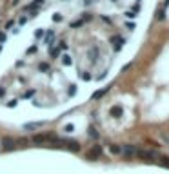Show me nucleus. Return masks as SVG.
<instances>
[{"mask_svg":"<svg viewBox=\"0 0 169 174\" xmlns=\"http://www.w3.org/2000/svg\"><path fill=\"white\" fill-rule=\"evenodd\" d=\"M55 140V134L53 132H46V134H35L31 138V142L35 145H42V143H51Z\"/></svg>","mask_w":169,"mask_h":174,"instance_id":"f257e3e1","label":"nucleus"},{"mask_svg":"<svg viewBox=\"0 0 169 174\" xmlns=\"http://www.w3.org/2000/svg\"><path fill=\"white\" fill-rule=\"evenodd\" d=\"M0 145H2L4 151H13V149H17V140L11 138V136H6V138L0 140Z\"/></svg>","mask_w":169,"mask_h":174,"instance_id":"f03ea898","label":"nucleus"},{"mask_svg":"<svg viewBox=\"0 0 169 174\" xmlns=\"http://www.w3.org/2000/svg\"><path fill=\"white\" fill-rule=\"evenodd\" d=\"M137 156L142 158V160H157V162H158V154H157V152H153V151H142V149H138L137 151Z\"/></svg>","mask_w":169,"mask_h":174,"instance_id":"7ed1b4c3","label":"nucleus"},{"mask_svg":"<svg viewBox=\"0 0 169 174\" xmlns=\"http://www.w3.org/2000/svg\"><path fill=\"white\" fill-rule=\"evenodd\" d=\"M111 44H113V47H115V51H120V49L124 47L126 40H124L122 36H113V38H111Z\"/></svg>","mask_w":169,"mask_h":174,"instance_id":"20e7f679","label":"nucleus"},{"mask_svg":"<svg viewBox=\"0 0 169 174\" xmlns=\"http://www.w3.org/2000/svg\"><path fill=\"white\" fill-rule=\"evenodd\" d=\"M122 154H124L126 158L135 156V154H137V149H135V145H124V147H122Z\"/></svg>","mask_w":169,"mask_h":174,"instance_id":"39448f33","label":"nucleus"},{"mask_svg":"<svg viewBox=\"0 0 169 174\" xmlns=\"http://www.w3.org/2000/svg\"><path fill=\"white\" fill-rule=\"evenodd\" d=\"M100 154H102V147H100V145H95L93 149H91V152L87 154V160H97Z\"/></svg>","mask_w":169,"mask_h":174,"instance_id":"423d86ee","label":"nucleus"},{"mask_svg":"<svg viewBox=\"0 0 169 174\" xmlns=\"http://www.w3.org/2000/svg\"><path fill=\"white\" fill-rule=\"evenodd\" d=\"M46 122H31V123H24L22 129L24 131H29V129H38V127H44Z\"/></svg>","mask_w":169,"mask_h":174,"instance_id":"0eeeda50","label":"nucleus"},{"mask_svg":"<svg viewBox=\"0 0 169 174\" xmlns=\"http://www.w3.org/2000/svg\"><path fill=\"white\" fill-rule=\"evenodd\" d=\"M46 44H47V47H53V44H55V31L53 29L46 33Z\"/></svg>","mask_w":169,"mask_h":174,"instance_id":"6e6552de","label":"nucleus"},{"mask_svg":"<svg viewBox=\"0 0 169 174\" xmlns=\"http://www.w3.org/2000/svg\"><path fill=\"white\" fill-rule=\"evenodd\" d=\"M109 112H111V116H115V118H120V116L124 114V109H122L120 105H113Z\"/></svg>","mask_w":169,"mask_h":174,"instance_id":"1a4fd4ad","label":"nucleus"},{"mask_svg":"<svg viewBox=\"0 0 169 174\" xmlns=\"http://www.w3.org/2000/svg\"><path fill=\"white\" fill-rule=\"evenodd\" d=\"M40 5H44V0H35V2H31L29 5H26L24 11H29V9H35V11H37Z\"/></svg>","mask_w":169,"mask_h":174,"instance_id":"9d476101","label":"nucleus"},{"mask_svg":"<svg viewBox=\"0 0 169 174\" xmlns=\"http://www.w3.org/2000/svg\"><path fill=\"white\" fill-rule=\"evenodd\" d=\"M111 87H104V89H100V91H97V92H93V96H91V100H98V98H102L107 91H109Z\"/></svg>","mask_w":169,"mask_h":174,"instance_id":"9b49d317","label":"nucleus"},{"mask_svg":"<svg viewBox=\"0 0 169 174\" xmlns=\"http://www.w3.org/2000/svg\"><path fill=\"white\" fill-rule=\"evenodd\" d=\"M89 60H91L93 64H95V62L98 60V47H97V45H95L93 49H89Z\"/></svg>","mask_w":169,"mask_h":174,"instance_id":"f8f14e48","label":"nucleus"},{"mask_svg":"<svg viewBox=\"0 0 169 174\" xmlns=\"http://www.w3.org/2000/svg\"><path fill=\"white\" fill-rule=\"evenodd\" d=\"M109 151H111V154H122V147L117 145V143L109 145Z\"/></svg>","mask_w":169,"mask_h":174,"instance_id":"ddd939ff","label":"nucleus"},{"mask_svg":"<svg viewBox=\"0 0 169 174\" xmlns=\"http://www.w3.org/2000/svg\"><path fill=\"white\" fill-rule=\"evenodd\" d=\"M87 134H89V136H91L93 140H98V131H97V129H95V127H93V125L89 127V129H87Z\"/></svg>","mask_w":169,"mask_h":174,"instance_id":"4468645a","label":"nucleus"},{"mask_svg":"<svg viewBox=\"0 0 169 174\" xmlns=\"http://www.w3.org/2000/svg\"><path fill=\"white\" fill-rule=\"evenodd\" d=\"M62 64H64V65H71V64H73L71 56H69V55H62Z\"/></svg>","mask_w":169,"mask_h":174,"instance_id":"2eb2a0df","label":"nucleus"},{"mask_svg":"<svg viewBox=\"0 0 169 174\" xmlns=\"http://www.w3.org/2000/svg\"><path fill=\"white\" fill-rule=\"evenodd\" d=\"M158 162L164 165V167H167V169H169V158L167 156H158Z\"/></svg>","mask_w":169,"mask_h":174,"instance_id":"dca6fc26","label":"nucleus"},{"mask_svg":"<svg viewBox=\"0 0 169 174\" xmlns=\"http://www.w3.org/2000/svg\"><path fill=\"white\" fill-rule=\"evenodd\" d=\"M82 24H84V20H75V22H71V29H77V27H80Z\"/></svg>","mask_w":169,"mask_h":174,"instance_id":"f3484780","label":"nucleus"},{"mask_svg":"<svg viewBox=\"0 0 169 174\" xmlns=\"http://www.w3.org/2000/svg\"><path fill=\"white\" fill-rule=\"evenodd\" d=\"M67 47H69V45H67V42H64V40H60V42H58V49H60V51H66Z\"/></svg>","mask_w":169,"mask_h":174,"instance_id":"a211bd4d","label":"nucleus"},{"mask_svg":"<svg viewBox=\"0 0 169 174\" xmlns=\"http://www.w3.org/2000/svg\"><path fill=\"white\" fill-rule=\"evenodd\" d=\"M28 143H29L28 138H20V140H17V145H22V147H24V145H28Z\"/></svg>","mask_w":169,"mask_h":174,"instance_id":"6ab92c4d","label":"nucleus"},{"mask_svg":"<svg viewBox=\"0 0 169 174\" xmlns=\"http://www.w3.org/2000/svg\"><path fill=\"white\" fill-rule=\"evenodd\" d=\"M164 16H166V9H160L157 13V20H164Z\"/></svg>","mask_w":169,"mask_h":174,"instance_id":"aec40b11","label":"nucleus"},{"mask_svg":"<svg viewBox=\"0 0 169 174\" xmlns=\"http://www.w3.org/2000/svg\"><path fill=\"white\" fill-rule=\"evenodd\" d=\"M38 69H40V71H49V64H46V62H42V64L38 65Z\"/></svg>","mask_w":169,"mask_h":174,"instance_id":"412c9836","label":"nucleus"},{"mask_svg":"<svg viewBox=\"0 0 169 174\" xmlns=\"http://www.w3.org/2000/svg\"><path fill=\"white\" fill-rule=\"evenodd\" d=\"M58 53H60L58 47H51V56H53V58H57V56H58Z\"/></svg>","mask_w":169,"mask_h":174,"instance_id":"4be33fe9","label":"nucleus"},{"mask_svg":"<svg viewBox=\"0 0 169 174\" xmlns=\"http://www.w3.org/2000/svg\"><path fill=\"white\" fill-rule=\"evenodd\" d=\"M82 80H84V82H89V80H91V75H89V73H82Z\"/></svg>","mask_w":169,"mask_h":174,"instance_id":"5701e85b","label":"nucleus"},{"mask_svg":"<svg viewBox=\"0 0 169 174\" xmlns=\"http://www.w3.org/2000/svg\"><path fill=\"white\" fill-rule=\"evenodd\" d=\"M77 92V85H69V96H75Z\"/></svg>","mask_w":169,"mask_h":174,"instance_id":"b1692460","label":"nucleus"},{"mask_svg":"<svg viewBox=\"0 0 169 174\" xmlns=\"http://www.w3.org/2000/svg\"><path fill=\"white\" fill-rule=\"evenodd\" d=\"M73 129H75V127H73V123H67V125L64 127V131H66V132H73Z\"/></svg>","mask_w":169,"mask_h":174,"instance_id":"393cba45","label":"nucleus"},{"mask_svg":"<svg viewBox=\"0 0 169 174\" xmlns=\"http://www.w3.org/2000/svg\"><path fill=\"white\" fill-rule=\"evenodd\" d=\"M6 40H8V35H6V33H0V45H2Z\"/></svg>","mask_w":169,"mask_h":174,"instance_id":"a878e982","label":"nucleus"},{"mask_svg":"<svg viewBox=\"0 0 169 174\" xmlns=\"http://www.w3.org/2000/svg\"><path fill=\"white\" fill-rule=\"evenodd\" d=\"M126 16H127V18H135V16H137V13H135V11H127Z\"/></svg>","mask_w":169,"mask_h":174,"instance_id":"bb28decb","label":"nucleus"},{"mask_svg":"<svg viewBox=\"0 0 169 174\" xmlns=\"http://www.w3.org/2000/svg\"><path fill=\"white\" fill-rule=\"evenodd\" d=\"M35 36H37V38H42V36H44V29H38V31L35 33Z\"/></svg>","mask_w":169,"mask_h":174,"instance_id":"cd10ccee","label":"nucleus"},{"mask_svg":"<svg viewBox=\"0 0 169 174\" xmlns=\"http://www.w3.org/2000/svg\"><path fill=\"white\" fill-rule=\"evenodd\" d=\"M53 20H55V22H60V20H62V15H60V13H57V15L53 16Z\"/></svg>","mask_w":169,"mask_h":174,"instance_id":"c85d7f7f","label":"nucleus"},{"mask_svg":"<svg viewBox=\"0 0 169 174\" xmlns=\"http://www.w3.org/2000/svg\"><path fill=\"white\" fill-rule=\"evenodd\" d=\"M31 53H37V45H31V47L28 49V55H31Z\"/></svg>","mask_w":169,"mask_h":174,"instance_id":"c756f323","label":"nucleus"},{"mask_svg":"<svg viewBox=\"0 0 169 174\" xmlns=\"http://www.w3.org/2000/svg\"><path fill=\"white\" fill-rule=\"evenodd\" d=\"M33 95H35V91H28V92H26V95H24V98H31Z\"/></svg>","mask_w":169,"mask_h":174,"instance_id":"7c9ffc66","label":"nucleus"},{"mask_svg":"<svg viewBox=\"0 0 169 174\" xmlns=\"http://www.w3.org/2000/svg\"><path fill=\"white\" fill-rule=\"evenodd\" d=\"M26 22H28V18H26V16H22V18H20V20H18V24H20V25H24Z\"/></svg>","mask_w":169,"mask_h":174,"instance_id":"2f4dec72","label":"nucleus"},{"mask_svg":"<svg viewBox=\"0 0 169 174\" xmlns=\"http://www.w3.org/2000/svg\"><path fill=\"white\" fill-rule=\"evenodd\" d=\"M13 24H15V22H13V20H9V22L6 24V29H11V27H13Z\"/></svg>","mask_w":169,"mask_h":174,"instance_id":"473e14b6","label":"nucleus"},{"mask_svg":"<svg viewBox=\"0 0 169 174\" xmlns=\"http://www.w3.org/2000/svg\"><path fill=\"white\" fill-rule=\"evenodd\" d=\"M17 102H18V100H11V102L8 103V107H15V105H17Z\"/></svg>","mask_w":169,"mask_h":174,"instance_id":"72a5a7b5","label":"nucleus"},{"mask_svg":"<svg viewBox=\"0 0 169 174\" xmlns=\"http://www.w3.org/2000/svg\"><path fill=\"white\" fill-rule=\"evenodd\" d=\"M4 95V87H0V96H2Z\"/></svg>","mask_w":169,"mask_h":174,"instance_id":"f704fd0d","label":"nucleus"},{"mask_svg":"<svg viewBox=\"0 0 169 174\" xmlns=\"http://www.w3.org/2000/svg\"><path fill=\"white\" fill-rule=\"evenodd\" d=\"M0 51H2V45H0Z\"/></svg>","mask_w":169,"mask_h":174,"instance_id":"c9c22d12","label":"nucleus"}]
</instances>
